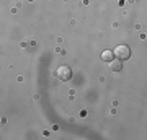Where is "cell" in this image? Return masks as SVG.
Masks as SVG:
<instances>
[{"label":"cell","mask_w":147,"mask_h":140,"mask_svg":"<svg viewBox=\"0 0 147 140\" xmlns=\"http://www.w3.org/2000/svg\"><path fill=\"white\" fill-rule=\"evenodd\" d=\"M56 78H59L61 82H67L72 78V68L69 67V65H59L57 70H56Z\"/></svg>","instance_id":"2"},{"label":"cell","mask_w":147,"mask_h":140,"mask_svg":"<svg viewBox=\"0 0 147 140\" xmlns=\"http://www.w3.org/2000/svg\"><path fill=\"white\" fill-rule=\"evenodd\" d=\"M121 68H123L121 60H111L110 62V70H113V72H119Z\"/></svg>","instance_id":"4"},{"label":"cell","mask_w":147,"mask_h":140,"mask_svg":"<svg viewBox=\"0 0 147 140\" xmlns=\"http://www.w3.org/2000/svg\"><path fill=\"white\" fill-rule=\"evenodd\" d=\"M113 54H115V57H118V60H121V62L131 59V49H129V46H126V44L116 46L115 51H113Z\"/></svg>","instance_id":"1"},{"label":"cell","mask_w":147,"mask_h":140,"mask_svg":"<svg viewBox=\"0 0 147 140\" xmlns=\"http://www.w3.org/2000/svg\"><path fill=\"white\" fill-rule=\"evenodd\" d=\"M113 59H115L113 51H103L101 52V60H103V62H111Z\"/></svg>","instance_id":"3"}]
</instances>
